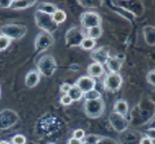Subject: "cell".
Wrapping results in <instances>:
<instances>
[{
    "label": "cell",
    "mask_w": 155,
    "mask_h": 144,
    "mask_svg": "<svg viewBox=\"0 0 155 144\" xmlns=\"http://www.w3.org/2000/svg\"><path fill=\"white\" fill-rule=\"evenodd\" d=\"M102 34H103V28H102V26H95L90 28V30H87L86 36L96 41L99 38L102 36Z\"/></svg>",
    "instance_id": "d6986e66"
},
{
    "label": "cell",
    "mask_w": 155,
    "mask_h": 144,
    "mask_svg": "<svg viewBox=\"0 0 155 144\" xmlns=\"http://www.w3.org/2000/svg\"><path fill=\"white\" fill-rule=\"evenodd\" d=\"M12 144H25L26 143V137L22 134H17V135H15L12 139Z\"/></svg>",
    "instance_id": "d4e9b609"
},
{
    "label": "cell",
    "mask_w": 155,
    "mask_h": 144,
    "mask_svg": "<svg viewBox=\"0 0 155 144\" xmlns=\"http://www.w3.org/2000/svg\"><path fill=\"white\" fill-rule=\"evenodd\" d=\"M109 122L111 124L112 128L118 133H122L128 128V120L125 116H121L119 114L112 112L109 117Z\"/></svg>",
    "instance_id": "9c48e42d"
},
{
    "label": "cell",
    "mask_w": 155,
    "mask_h": 144,
    "mask_svg": "<svg viewBox=\"0 0 155 144\" xmlns=\"http://www.w3.org/2000/svg\"><path fill=\"white\" fill-rule=\"evenodd\" d=\"M41 79V75L38 70L32 69L30 70L25 76V84L27 87H34L40 83Z\"/></svg>",
    "instance_id": "4fadbf2b"
},
{
    "label": "cell",
    "mask_w": 155,
    "mask_h": 144,
    "mask_svg": "<svg viewBox=\"0 0 155 144\" xmlns=\"http://www.w3.org/2000/svg\"><path fill=\"white\" fill-rule=\"evenodd\" d=\"M86 34L79 27H70L66 32V43L69 47H79Z\"/></svg>",
    "instance_id": "52a82bcc"
},
{
    "label": "cell",
    "mask_w": 155,
    "mask_h": 144,
    "mask_svg": "<svg viewBox=\"0 0 155 144\" xmlns=\"http://www.w3.org/2000/svg\"><path fill=\"white\" fill-rule=\"evenodd\" d=\"M1 35L7 36L9 40H19L26 34L27 28L22 24H5L0 28Z\"/></svg>",
    "instance_id": "277c9868"
},
{
    "label": "cell",
    "mask_w": 155,
    "mask_h": 144,
    "mask_svg": "<svg viewBox=\"0 0 155 144\" xmlns=\"http://www.w3.org/2000/svg\"><path fill=\"white\" fill-rule=\"evenodd\" d=\"M146 79H147V82H148V83L154 86L155 85V72H154V69L150 70V72L147 73Z\"/></svg>",
    "instance_id": "4316f807"
},
{
    "label": "cell",
    "mask_w": 155,
    "mask_h": 144,
    "mask_svg": "<svg viewBox=\"0 0 155 144\" xmlns=\"http://www.w3.org/2000/svg\"><path fill=\"white\" fill-rule=\"evenodd\" d=\"M83 50H86V51H92V50H94L95 47H96V41L93 39H91V38H87L85 36L84 39H83L82 43L79 45Z\"/></svg>",
    "instance_id": "ffe728a7"
},
{
    "label": "cell",
    "mask_w": 155,
    "mask_h": 144,
    "mask_svg": "<svg viewBox=\"0 0 155 144\" xmlns=\"http://www.w3.org/2000/svg\"><path fill=\"white\" fill-rule=\"evenodd\" d=\"M53 43H54L53 35H52L51 33L43 32V31H41L39 34L36 35L35 41H34L35 49H36V51H39V52H43V51L48 50Z\"/></svg>",
    "instance_id": "8992f818"
},
{
    "label": "cell",
    "mask_w": 155,
    "mask_h": 144,
    "mask_svg": "<svg viewBox=\"0 0 155 144\" xmlns=\"http://www.w3.org/2000/svg\"><path fill=\"white\" fill-rule=\"evenodd\" d=\"M36 4V1L34 0H30V1H27V0H13V4H12V8L16 9V10H19V9H27V8H31L32 6H34Z\"/></svg>",
    "instance_id": "e0dca14e"
},
{
    "label": "cell",
    "mask_w": 155,
    "mask_h": 144,
    "mask_svg": "<svg viewBox=\"0 0 155 144\" xmlns=\"http://www.w3.org/2000/svg\"><path fill=\"white\" fill-rule=\"evenodd\" d=\"M60 103L62 105H70L73 103V101H71V99L67 94H62L60 98Z\"/></svg>",
    "instance_id": "83f0119b"
},
{
    "label": "cell",
    "mask_w": 155,
    "mask_h": 144,
    "mask_svg": "<svg viewBox=\"0 0 155 144\" xmlns=\"http://www.w3.org/2000/svg\"><path fill=\"white\" fill-rule=\"evenodd\" d=\"M101 23H102V17L95 12H85L81 15V24L86 30H90L95 26H101Z\"/></svg>",
    "instance_id": "ba28073f"
},
{
    "label": "cell",
    "mask_w": 155,
    "mask_h": 144,
    "mask_svg": "<svg viewBox=\"0 0 155 144\" xmlns=\"http://www.w3.org/2000/svg\"><path fill=\"white\" fill-rule=\"evenodd\" d=\"M48 144H54V143H48Z\"/></svg>",
    "instance_id": "e575fe53"
},
{
    "label": "cell",
    "mask_w": 155,
    "mask_h": 144,
    "mask_svg": "<svg viewBox=\"0 0 155 144\" xmlns=\"http://www.w3.org/2000/svg\"><path fill=\"white\" fill-rule=\"evenodd\" d=\"M0 144H12L8 141H0Z\"/></svg>",
    "instance_id": "836d02e7"
},
{
    "label": "cell",
    "mask_w": 155,
    "mask_h": 144,
    "mask_svg": "<svg viewBox=\"0 0 155 144\" xmlns=\"http://www.w3.org/2000/svg\"><path fill=\"white\" fill-rule=\"evenodd\" d=\"M87 74L92 79H99L105 74V68L103 65L97 64V62H92L87 66Z\"/></svg>",
    "instance_id": "7c38bea8"
},
{
    "label": "cell",
    "mask_w": 155,
    "mask_h": 144,
    "mask_svg": "<svg viewBox=\"0 0 155 144\" xmlns=\"http://www.w3.org/2000/svg\"><path fill=\"white\" fill-rule=\"evenodd\" d=\"M139 144H154V141H153V139H152V137H148V136H144L142 140H140Z\"/></svg>",
    "instance_id": "4dcf8cb0"
},
{
    "label": "cell",
    "mask_w": 155,
    "mask_h": 144,
    "mask_svg": "<svg viewBox=\"0 0 155 144\" xmlns=\"http://www.w3.org/2000/svg\"><path fill=\"white\" fill-rule=\"evenodd\" d=\"M52 19H53V22L56 23L57 25H59V24H62L64 22H66V19H67V14L62 10V9H57L54 14L52 15Z\"/></svg>",
    "instance_id": "44dd1931"
},
{
    "label": "cell",
    "mask_w": 155,
    "mask_h": 144,
    "mask_svg": "<svg viewBox=\"0 0 155 144\" xmlns=\"http://www.w3.org/2000/svg\"><path fill=\"white\" fill-rule=\"evenodd\" d=\"M35 16V23H36V26L41 28L43 32H48V33H53L58 30V25L53 22L51 15H48V14H43L36 10L34 14Z\"/></svg>",
    "instance_id": "7a4b0ae2"
},
{
    "label": "cell",
    "mask_w": 155,
    "mask_h": 144,
    "mask_svg": "<svg viewBox=\"0 0 155 144\" xmlns=\"http://www.w3.org/2000/svg\"><path fill=\"white\" fill-rule=\"evenodd\" d=\"M71 87V84L69 83H62L60 86V91L61 93H64V94H67V92L69 91V89Z\"/></svg>",
    "instance_id": "f1b7e54d"
},
{
    "label": "cell",
    "mask_w": 155,
    "mask_h": 144,
    "mask_svg": "<svg viewBox=\"0 0 155 144\" xmlns=\"http://www.w3.org/2000/svg\"><path fill=\"white\" fill-rule=\"evenodd\" d=\"M38 72L40 75H43L45 77H51L57 70V61L51 55H43L38 60Z\"/></svg>",
    "instance_id": "6da1fadb"
},
{
    "label": "cell",
    "mask_w": 155,
    "mask_h": 144,
    "mask_svg": "<svg viewBox=\"0 0 155 144\" xmlns=\"http://www.w3.org/2000/svg\"><path fill=\"white\" fill-rule=\"evenodd\" d=\"M13 4V0H7V1H0V8H10Z\"/></svg>",
    "instance_id": "1f68e13d"
},
{
    "label": "cell",
    "mask_w": 155,
    "mask_h": 144,
    "mask_svg": "<svg viewBox=\"0 0 155 144\" xmlns=\"http://www.w3.org/2000/svg\"><path fill=\"white\" fill-rule=\"evenodd\" d=\"M84 99H85V101L102 99V94H101V92H99L97 90H95L94 89V90L87 92V93H84Z\"/></svg>",
    "instance_id": "7402d4cb"
},
{
    "label": "cell",
    "mask_w": 155,
    "mask_h": 144,
    "mask_svg": "<svg viewBox=\"0 0 155 144\" xmlns=\"http://www.w3.org/2000/svg\"><path fill=\"white\" fill-rule=\"evenodd\" d=\"M0 94H1V91H0Z\"/></svg>",
    "instance_id": "d590c367"
},
{
    "label": "cell",
    "mask_w": 155,
    "mask_h": 144,
    "mask_svg": "<svg viewBox=\"0 0 155 144\" xmlns=\"http://www.w3.org/2000/svg\"><path fill=\"white\" fill-rule=\"evenodd\" d=\"M105 65L109 73H119L122 67V61L119 60L117 57H110Z\"/></svg>",
    "instance_id": "5bb4252c"
},
{
    "label": "cell",
    "mask_w": 155,
    "mask_h": 144,
    "mask_svg": "<svg viewBox=\"0 0 155 144\" xmlns=\"http://www.w3.org/2000/svg\"><path fill=\"white\" fill-rule=\"evenodd\" d=\"M57 6L56 5L51 4V2H41V4L39 5V12H41V13L43 14H48V15H53L54 14V12L57 10Z\"/></svg>",
    "instance_id": "ac0fdd59"
},
{
    "label": "cell",
    "mask_w": 155,
    "mask_h": 144,
    "mask_svg": "<svg viewBox=\"0 0 155 144\" xmlns=\"http://www.w3.org/2000/svg\"><path fill=\"white\" fill-rule=\"evenodd\" d=\"M67 144H83L82 141L77 140V139H75V137H70L67 142Z\"/></svg>",
    "instance_id": "d6a6232c"
},
{
    "label": "cell",
    "mask_w": 155,
    "mask_h": 144,
    "mask_svg": "<svg viewBox=\"0 0 155 144\" xmlns=\"http://www.w3.org/2000/svg\"><path fill=\"white\" fill-rule=\"evenodd\" d=\"M10 43H12V40H9L5 35H0V51L6 50L10 45Z\"/></svg>",
    "instance_id": "cb8c5ba5"
},
{
    "label": "cell",
    "mask_w": 155,
    "mask_h": 144,
    "mask_svg": "<svg viewBox=\"0 0 155 144\" xmlns=\"http://www.w3.org/2000/svg\"><path fill=\"white\" fill-rule=\"evenodd\" d=\"M84 111L87 117L90 118H99L105 111V103L103 99H96V100H88L84 102Z\"/></svg>",
    "instance_id": "3957f363"
},
{
    "label": "cell",
    "mask_w": 155,
    "mask_h": 144,
    "mask_svg": "<svg viewBox=\"0 0 155 144\" xmlns=\"http://www.w3.org/2000/svg\"><path fill=\"white\" fill-rule=\"evenodd\" d=\"M67 95L71 99V101H79L82 100L83 98H84V92L81 90V89H78L75 84L71 85V87L69 89V91L67 92Z\"/></svg>",
    "instance_id": "2e32d148"
},
{
    "label": "cell",
    "mask_w": 155,
    "mask_h": 144,
    "mask_svg": "<svg viewBox=\"0 0 155 144\" xmlns=\"http://www.w3.org/2000/svg\"><path fill=\"white\" fill-rule=\"evenodd\" d=\"M75 85L78 89H81L84 93H87V92H90L95 89V86H96V81L94 79L90 77L88 75H85V76H81L75 82Z\"/></svg>",
    "instance_id": "8fae6325"
},
{
    "label": "cell",
    "mask_w": 155,
    "mask_h": 144,
    "mask_svg": "<svg viewBox=\"0 0 155 144\" xmlns=\"http://www.w3.org/2000/svg\"><path fill=\"white\" fill-rule=\"evenodd\" d=\"M85 132H84V129H82V128H77V129H75L73 133V137H75V139H77V140L79 141H83V139L85 137Z\"/></svg>",
    "instance_id": "484cf974"
},
{
    "label": "cell",
    "mask_w": 155,
    "mask_h": 144,
    "mask_svg": "<svg viewBox=\"0 0 155 144\" xmlns=\"http://www.w3.org/2000/svg\"><path fill=\"white\" fill-rule=\"evenodd\" d=\"M101 140V137L97 135H93V134H91V135H85V137L83 139L82 143L83 144H97Z\"/></svg>",
    "instance_id": "603a6c76"
},
{
    "label": "cell",
    "mask_w": 155,
    "mask_h": 144,
    "mask_svg": "<svg viewBox=\"0 0 155 144\" xmlns=\"http://www.w3.org/2000/svg\"><path fill=\"white\" fill-rule=\"evenodd\" d=\"M124 83V79L119 73H107L103 79L104 87L111 92H117L120 90Z\"/></svg>",
    "instance_id": "5b68a950"
},
{
    "label": "cell",
    "mask_w": 155,
    "mask_h": 144,
    "mask_svg": "<svg viewBox=\"0 0 155 144\" xmlns=\"http://www.w3.org/2000/svg\"><path fill=\"white\" fill-rule=\"evenodd\" d=\"M78 4L83 5V6H85V7H87V6H91V7H95L96 5H101L102 2H95V1H86V2H84V1H78Z\"/></svg>",
    "instance_id": "f546056e"
},
{
    "label": "cell",
    "mask_w": 155,
    "mask_h": 144,
    "mask_svg": "<svg viewBox=\"0 0 155 144\" xmlns=\"http://www.w3.org/2000/svg\"><path fill=\"white\" fill-rule=\"evenodd\" d=\"M113 110H114L113 112H116V114H119L121 116H126V115L128 114V111H129V105L127 103V101L120 99V100L116 101Z\"/></svg>",
    "instance_id": "9a60e30c"
},
{
    "label": "cell",
    "mask_w": 155,
    "mask_h": 144,
    "mask_svg": "<svg viewBox=\"0 0 155 144\" xmlns=\"http://www.w3.org/2000/svg\"><path fill=\"white\" fill-rule=\"evenodd\" d=\"M91 58L93 59L94 62H97V64H101V65L104 66L107 64V61L109 60V58H110V50L107 47L96 48L94 50H92Z\"/></svg>",
    "instance_id": "30bf717a"
}]
</instances>
